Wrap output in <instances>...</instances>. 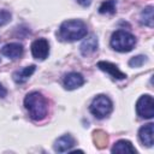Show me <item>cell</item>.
<instances>
[{
    "label": "cell",
    "instance_id": "obj_1",
    "mask_svg": "<svg viewBox=\"0 0 154 154\" xmlns=\"http://www.w3.org/2000/svg\"><path fill=\"white\" fill-rule=\"evenodd\" d=\"M24 106L29 112L30 118L34 120H42L48 113V102L38 91L29 93L24 99Z\"/></svg>",
    "mask_w": 154,
    "mask_h": 154
},
{
    "label": "cell",
    "instance_id": "obj_2",
    "mask_svg": "<svg viewBox=\"0 0 154 154\" xmlns=\"http://www.w3.org/2000/svg\"><path fill=\"white\" fill-rule=\"evenodd\" d=\"M87 35V25L78 19L65 20L59 28V37L63 41L73 42L83 38Z\"/></svg>",
    "mask_w": 154,
    "mask_h": 154
},
{
    "label": "cell",
    "instance_id": "obj_3",
    "mask_svg": "<svg viewBox=\"0 0 154 154\" xmlns=\"http://www.w3.org/2000/svg\"><path fill=\"white\" fill-rule=\"evenodd\" d=\"M111 47L117 52H130L136 45V37L124 30H117L111 36Z\"/></svg>",
    "mask_w": 154,
    "mask_h": 154
},
{
    "label": "cell",
    "instance_id": "obj_4",
    "mask_svg": "<svg viewBox=\"0 0 154 154\" xmlns=\"http://www.w3.org/2000/svg\"><path fill=\"white\" fill-rule=\"evenodd\" d=\"M112 108H113L112 101L106 95H97L96 97H94L89 107L90 112L99 119L107 117L112 112Z\"/></svg>",
    "mask_w": 154,
    "mask_h": 154
},
{
    "label": "cell",
    "instance_id": "obj_5",
    "mask_svg": "<svg viewBox=\"0 0 154 154\" xmlns=\"http://www.w3.org/2000/svg\"><path fill=\"white\" fill-rule=\"evenodd\" d=\"M136 112L141 118L150 119L154 117V100L150 95H142L136 102Z\"/></svg>",
    "mask_w": 154,
    "mask_h": 154
},
{
    "label": "cell",
    "instance_id": "obj_6",
    "mask_svg": "<svg viewBox=\"0 0 154 154\" xmlns=\"http://www.w3.org/2000/svg\"><path fill=\"white\" fill-rule=\"evenodd\" d=\"M31 53L32 57L40 60H43L47 58L49 53V45L47 40L45 38H37L31 43Z\"/></svg>",
    "mask_w": 154,
    "mask_h": 154
},
{
    "label": "cell",
    "instance_id": "obj_7",
    "mask_svg": "<svg viewBox=\"0 0 154 154\" xmlns=\"http://www.w3.org/2000/svg\"><path fill=\"white\" fill-rule=\"evenodd\" d=\"M138 137L144 146L152 147L154 143V124L148 123L143 125L138 131Z\"/></svg>",
    "mask_w": 154,
    "mask_h": 154
},
{
    "label": "cell",
    "instance_id": "obj_8",
    "mask_svg": "<svg viewBox=\"0 0 154 154\" xmlns=\"http://www.w3.org/2000/svg\"><path fill=\"white\" fill-rule=\"evenodd\" d=\"M97 67H99L101 71H103V72L111 75V77H113L114 79H125V78H126V75L123 73V72H122L114 64H112V63H108V61H99V63H97Z\"/></svg>",
    "mask_w": 154,
    "mask_h": 154
},
{
    "label": "cell",
    "instance_id": "obj_9",
    "mask_svg": "<svg viewBox=\"0 0 154 154\" xmlns=\"http://www.w3.org/2000/svg\"><path fill=\"white\" fill-rule=\"evenodd\" d=\"M75 144H76V141L71 135H64L54 142V150L58 153L69 152Z\"/></svg>",
    "mask_w": 154,
    "mask_h": 154
},
{
    "label": "cell",
    "instance_id": "obj_10",
    "mask_svg": "<svg viewBox=\"0 0 154 154\" xmlns=\"http://www.w3.org/2000/svg\"><path fill=\"white\" fill-rule=\"evenodd\" d=\"M84 83V78L78 72H70L64 78V87L67 90H73Z\"/></svg>",
    "mask_w": 154,
    "mask_h": 154
},
{
    "label": "cell",
    "instance_id": "obj_11",
    "mask_svg": "<svg viewBox=\"0 0 154 154\" xmlns=\"http://www.w3.org/2000/svg\"><path fill=\"white\" fill-rule=\"evenodd\" d=\"M1 54L10 59H17L23 54V46L17 42L7 43L1 48Z\"/></svg>",
    "mask_w": 154,
    "mask_h": 154
},
{
    "label": "cell",
    "instance_id": "obj_12",
    "mask_svg": "<svg viewBox=\"0 0 154 154\" xmlns=\"http://www.w3.org/2000/svg\"><path fill=\"white\" fill-rule=\"evenodd\" d=\"M97 37L95 35H89L87 38H84V41L81 45V53L82 55L87 57L89 54H93L94 52L97 51Z\"/></svg>",
    "mask_w": 154,
    "mask_h": 154
},
{
    "label": "cell",
    "instance_id": "obj_13",
    "mask_svg": "<svg viewBox=\"0 0 154 154\" xmlns=\"http://www.w3.org/2000/svg\"><path fill=\"white\" fill-rule=\"evenodd\" d=\"M112 153H119V154H126V153H131L135 154L136 149L132 146V143L128 140H119L118 142L114 143V146L112 147Z\"/></svg>",
    "mask_w": 154,
    "mask_h": 154
},
{
    "label": "cell",
    "instance_id": "obj_14",
    "mask_svg": "<svg viewBox=\"0 0 154 154\" xmlns=\"http://www.w3.org/2000/svg\"><path fill=\"white\" fill-rule=\"evenodd\" d=\"M35 65H30V66H26V67H23L20 70H17L14 73H13V79L16 83H24L26 82L30 76L35 72Z\"/></svg>",
    "mask_w": 154,
    "mask_h": 154
},
{
    "label": "cell",
    "instance_id": "obj_15",
    "mask_svg": "<svg viewBox=\"0 0 154 154\" xmlns=\"http://www.w3.org/2000/svg\"><path fill=\"white\" fill-rule=\"evenodd\" d=\"M141 23L152 28L153 26V6H147L141 12Z\"/></svg>",
    "mask_w": 154,
    "mask_h": 154
},
{
    "label": "cell",
    "instance_id": "obj_16",
    "mask_svg": "<svg viewBox=\"0 0 154 154\" xmlns=\"http://www.w3.org/2000/svg\"><path fill=\"white\" fill-rule=\"evenodd\" d=\"M116 6H117L116 0H106L100 5L99 12L100 13H111L112 14V13L116 12Z\"/></svg>",
    "mask_w": 154,
    "mask_h": 154
},
{
    "label": "cell",
    "instance_id": "obj_17",
    "mask_svg": "<svg viewBox=\"0 0 154 154\" xmlns=\"http://www.w3.org/2000/svg\"><path fill=\"white\" fill-rule=\"evenodd\" d=\"M146 61H147V57L146 55H137V57H134V58H131L129 60V65L131 67H140Z\"/></svg>",
    "mask_w": 154,
    "mask_h": 154
},
{
    "label": "cell",
    "instance_id": "obj_18",
    "mask_svg": "<svg viewBox=\"0 0 154 154\" xmlns=\"http://www.w3.org/2000/svg\"><path fill=\"white\" fill-rule=\"evenodd\" d=\"M11 13L7 10H0V25H5L11 22Z\"/></svg>",
    "mask_w": 154,
    "mask_h": 154
},
{
    "label": "cell",
    "instance_id": "obj_19",
    "mask_svg": "<svg viewBox=\"0 0 154 154\" xmlns=\"http://www.w3.org/2000/svg\"><path fill=\"white\" fill-rule=\"evenodd\" d=\"M81 6H83V7H87V6H89L90 4H91V0H76Z\"/></svg>",
    "mask_w": 154,
    "mask_h": 154
},
{
    "label": "cell",
    "instance_id": "obj_20",
    "mask_svg": "<svg viewBox=\"0 0 154 154\" xmlns=\"http://www.w3.org/2000/svg\"><path fill=\"white\" fill-rule=\"evenodd\" d=\"M6 89L1 85V83H0V97H4V96H6Z\"/></svg>",
    "mask_w": 154,
    "mask_h": 154
}]
</instances>
